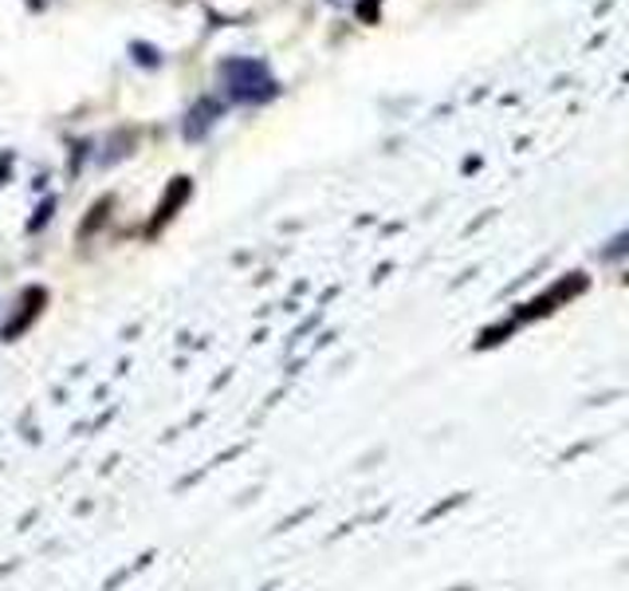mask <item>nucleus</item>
I'll list each match as a JSON object with an SVG mask.
<instances>
[{
    "mask_svg": "<svg viewBox=\"0 0 629 591\" xmlns=\"http://www.w3.org/2000/svg\"><path fill=\"white\" fill-rule=\"evenodd\" d=\"M586 292V276L582 272H571L567 281H559L554 288H547L539 300L524 304V311H519V320H535V316H551L554 308H567V304L574 300V296H582Z\"/></svg>",
    "mask_w": 629,
    "mask_h": 591,
    "instance_id": "obj_2",
    "label": "nucleus"
},
{
    "mask_svg": "<svg viewBox=\"0 0 629 591\" xmlns=\"http://www.w3.org/2000/svg\"><path fill=\"white\" fill-rule=\"evenodd\" d=\"M220 115V107L217 103H209V99H201L197 107L190 111V118H185V138H201L205 130L213 126V118Z\"/></svg>",
    "mask_w": 629,
    "mask_h": 591,
    "instance_id": "obj_5",
    "label": "nucleus"
},
{
    "mask_svg": "<svg viewBox=\"0 0 629 591\" xmlns=\"http://www.w3.org/2000/svg\"><path fill=\"white\" fill-rule=\"evenodd\" d=\"M626 284H629V276H626Z\"/></svg>",
    "mask_w": 629,
    "mask_h": 591,
    "instance_id": "obj_9",
    "label": "nucleus"
},
{
    "mask_svg": "<svg viewBox=\"0 0 629 591\" xmlns=\"http://www.w3.org/2000/svg\"><path fill=\"white\" fill-rule=\"evenodd\" d=\"M111 209H115V197H99V202L91 205V214H87V221L79 225V241H91V237H95V229L106 221V214H111Z\"/></svg>",
    "mask_w": 629,
    "mask_h": 591,
    "instance_id": "obj_6",
    "label": "nucleus"
},
{
    "mask_svg": "<svg viewBox=\"0 0 629 591\" xmlns=\"http://www.w3.org/2000/svg\"><path fill=\"white\" fill-rule=\"evenodd\" d=\"M626 249H629V234H621L618 241L610 245V249H602V257H606V261H614V257H621Z\"/></svg>",
    "mask_w": 629,
    "mask_h": 591,
    "instance_id": "obj_7",
    "label": "nucleus"
},
{
    "mask_svg": "<svg viewBox=\"0 0 629 591\" xmlns=\"http://www.w3.org/2000/svg\"><path fill=\"white\" fill-rule=\"evenodd\" d=\"M185 197H190V178H173L170 185H165L162 202H158V214H153V221L146 225V234L158 237L165 229V221H173V214L185 205Z\"/></svg>",
    "mask_w": 629,
    "mask_h": 591,
    "instance_id": "obj_3",
    "label": "nucleus"
},
{
    "mask_svg": "<svg viewBox=\"0 0 629 591\" xmlns=\"http://www.w3.org/2000/svg\"><path fill=\"white\" fill-rule=\"evenodd\" d=\"M220 88L240 103H264L276 95V79L260 59H225L220 64Z\"/></svg>",
    "mask_w": 629,
    "mask_h": 591,
    "instance_id": "obj_1",
    "label": "nucleus"
},
{
    "mask_svg": "<svg viewBox=\"0 0 629 591\" xmlns=\"http://www.w3.org/2000/svg\"><path fill=\"white\" fill-rule=\"evenodd\" d=\"M378 4H381V0H363V9H358V16L370 20V24H374V20H378Z\"/></svg>",
    "mask_w": 629,
    "mask_h": 591,
    "instance_id": "obj_8",
    "label": "nucleus"
},
{
    "mask_svg": "<svg viewBox=\"0 0 629 591\" xmlns=\"http://www.w3.org/2000/svg\"><path fill=\"white\" fill-rule=\"evenodd\" d=\"M44 304H48V292H44V288H28V292H24V300H20L16 320H12L9 328H4V340H12L16 331H24V328H28V323L39 316V308H44Z\"/></svg>",
    "mask_w": 629,
    "mask_h": 591,
    "instance_id": "obj_4",
    "label": "nucleus"
}]
</instances>
